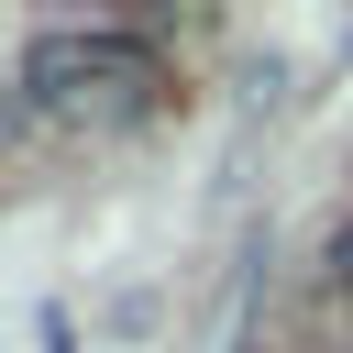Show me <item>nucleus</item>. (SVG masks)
I'll use <instances>...</instances> for the list:
<instances>
[{
    "mask_svg": "<svg viewBox=\"0 0 353 353\" xmlns=\"http://www.w3.org/2000/svg\"><path fill=\"white\" fill-rule=\"evenodd\" d=\"M22 88L55 121H132L154 99V44L121 33V22H55V33H33Z\"/></svg>",
    "mask_w": 353,
    "mask_h": 353,
    "instance_id": "nucleus-1",
    "label": "nucleus"
},
{
    "mask_svg": "<svg viewBox=\"0 0 353 353\" xmlns=\"http://www.w3.org/2000/svg\"><path fill=\"white\" fill-rule=\"evenodd\" d=\"M331 287H342V298H353V221H342V232H331Z\"/></svg>",
    "mask_w": 353,
    "mask_h": 353,
    "instance_id": "nucleus-2",
    "label": "nucleus"
}]
</instances>
